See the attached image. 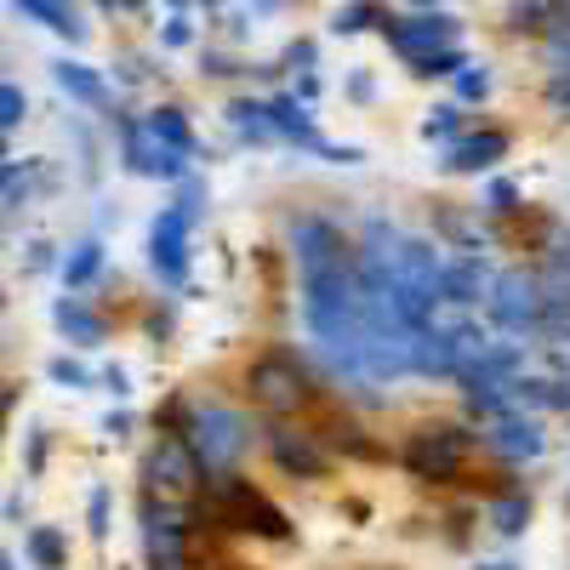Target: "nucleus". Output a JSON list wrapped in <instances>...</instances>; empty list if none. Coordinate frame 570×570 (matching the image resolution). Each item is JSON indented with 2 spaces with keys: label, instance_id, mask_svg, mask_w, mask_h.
Listing matches in <instances>:
<instances>
[{
  "label": "nucleus",
  "instance_id": "obj_17",
  "mask_svg": "<svg viewBox=\"0 0 570 570\" xmlns=\"http://www.w3.org/2000/svg\"><path fill=\"white\" fill-rule=\"evenodd\" d=\"M52 80L63 86V98H75V104H86V109H109V86H104L98 69H86V63H75V58H58V63H52Z\"/></svg>",
  "mask_w": 570,
  "mask_h": 570
},
{
  "label": "nucleus",
  "instance_id": "obj_35",
  "mask_svg": "<svg viewBox=\"0 0 570 570\" xmlns=\"http://www.w3.org/2000/svg\"><path fill=\"white\" fill-rule=\"evenodd\" d=\"M86 513H91V531H98V537H109V491H91Z\"/></svg>",
  "mask_w": 570,
  "mask_h": 570
},
{
  "label": "nucleus",
  "instance_id": "obj_7",
  "mask_svg": "<svg viewBox=\"0 0 570 570\" xmlns=\"http://www.w3.org/2000/svg\"><path fill=\"white\" fill-rule=\"evenodd\" d=\"M252 394H257L263 411L285 416V411H303V405L314 400V376H308L292 354H268V360L252 365Z\"/></svg>",
  "mask_w": 570,
  "mask_h": 570
},
{
  "label": "nucleus",
  "instance_id": "obj_34",
  "mask_svg": "<svg viewBox=\"0 0 570 570\" xmlns=\"http://www.w3.org/2000/svg\"><path fill=\"white\" fill-rule=\"evenodd\" d=\"M548 104H553V115L570 120V69H553L548 75Z\"/></svg>",
  "mask_w": 570,
  "mask_h": 570
},
{
  "label": "nucleus",
  "instance_id": "obj_18",
  "mask_svg": "<svg viewBox=\"0 0 570 570\" xmlns=\"http://www.w3.org/2000/svg\"><path fill=\"white\" fill-rule=\"evenodd\" d=\"M12 7H18L23 18H35L40 29L63 35L69 46H80V40H86V23H80V12L69 7V0H12Z\"/></svg>",
  "mask_w": 570,
  "mask_h": 570
},
{
  "label": "nucleus",
  "instance_id": "obj_30",
  "mask_svg": "<svg viewBox=\"0 0 570 570\" xmlns=\"http://www.w3.org/2000/svg\"><path fill=\"white\" fill-rule=\"evenodd\" d=\"M23 115H29L23 86H18V80H7V86H0V126H7V131H18V126H23Z\"/></svg>",
  "mask_w": 570,
  "mask_h": 570
},
{
  "label": "nucleus",
  "instance_id": "obj_26",
  "mask_svg": "<svg viewBox=\"0 0 570 570\" xmlns=\"http://www.w3.org/2000/svg\"><path fill=\"white\" fill-rule=\"evenodd\" d=\"M456 98H462V104H485V98H491V69H485V63H468V69L456 75Z\"/></svg>",
  "mask_w": 570,
  "mask_h": 570
},
{
  "label": "nucleus",
  "instance_id": "obj_20",
  "mask_svg": "<svg viewBox=\"0 0 570 570\" xmlns=\"http://www.w3.org/2000/svg\"><path fill=\"white\" fill-rule=\"evenodd\" d=\"M485 519H491L497 537H525V525H531V497H525V491H502V497L485 502Z\"/></svg>",
  "mask_w": 570,
  "mask_h": 570
},
{
  "label": "nucleus",
  "instance_id": "obj_29",
  "mask_svg": "<svg viewBox=\"0 0 570 570\" xmlns=\"http://www.w3.org/2000/svg\"><path fill=\"white\" fill-rule=\"evenodd\" d=\"M548 69H570V12L548 23Z\"/></svg>",
  "mask_w": 570,
  "mask_h": 570
},
{
  "label": "nucleus",
  "instance_id": "obj_12",
  "mask_svg": "<svg viewBox=\"0 0 570 570\" xmlns=\"http://www.w3.org/2000/svg\"><path fill=\"white\" fill-rule=\"evenodd\" d=\"M142 553H149L155 570L166 564H183V548H188V519L177 502H155V497H142Z\"/></svg>",
  "mask_w": 570,
  "mask_h": 570
},
{
  "label": "nucleus",
  "instance_id": "obj_43",
  "mask_svg": "<svg viewBox=\"0 0 570 570\" xmlns=\"http://www.w3.org/2000/svg\"><path fill=\"white\" fill-rule=\"evenodd\" d=\"M166 570H183V564H166Z\"/></svg>",
  "mask_w": 570,
  "mask_h": 570
},
{
  "label": "nucleus",
  "instance_id": "obj_11",
  "mask_svg": "<svg viewBox=\"0 0 570 570\" xmlns=\"http://www.w3.org/2000/svg\"><path fill=\"white\" fill-rule=\"evenodd\" d=\"M485 451L497 462H508V468H525V462H537L548 451V428H542L537 411H508V416H497L485 428Z\"/></svg>",
  "mask_w": 570,
  "mask_h": 570
},
{
  "label": "nucleus",
  "instance_id": "obj_24",
  "mask_svg": "<svg viewBox=\"0 0 570 570\" xmlns=\"http://www.w3.org/2000/svg\"><path fill=\"white\" fill-rule=\"evenodd\" d=\"M98 268H104V246H98V240H80V246L63 257V285H69V292H80V285L98 279Z\"/></svg>",
  "mask_w": 570,
  "mask_h": 570
},
{
  "label": "nucleus",
  "instance_id": "obj_39",
  "mask_svg": "<svg viewBox=\"0 0 570 570\" xmlns=\"http://www.w3.org/2000/svg\"><path fill=\"white\" fill-rule=\"evenodd\" d=\"M257 7H263V12H274V7H285V0H257Z\"/></svg>",
  "mask_w": 570,
  "mask_h": 570
},
{
  "label": "nucleus",
  "instance_id": "obj_37",
  "mask_svg": "<svg viewBox=\"0 0 570 570\" xmlns=\"http://www.w3.org/2000/svg\"><path fill=\"white\" fill-rule=\"evenodd\" d=\"M104 383H109V394H126V371L109 365V371H104Z\"/></svg>",
  "mask_w": 570,
  "mask_h": 570
},
{
  "label": "nucleus",
  "instance_id": "obj_28",
  "mask_svg": "<svg viewBox=\"0 0 570 570\" xmlns=\"http://www.w3.org/2000/svg\"><path fill=\"white\" fill-rule=\"evenodd\" d=\"M456 126H462V109H456V104H440L434 115L422 120V137H428V142H451Z\"/></svg>",
  "mask_w": 570,
  "mask_h": 570
},
{
  "label": "nucleus",
  "instance_id": "obj_9",
  "mask_svg": "<svg viewBox=\"0 0 570 570\" xmlns=\"http://www.w3.org/2000/svg\"><path fill=\"white\" fill-rule=\"evenodd\" d=\"M120 126V160L137 177H160V183H183L188 177V155L166 149V142L142 126V120H115Z\"/></svg>",
  "mask_w": 570,
  "mask_h": 570
},
{
  "label": "nucleus",
  "instance_id": "obj_10",
  "mask_svg": "<svg viewBox=\"0 0 570 570\" xmlns=\"http://www.w3.org/2000/svg\"><path fill=\"white\" fill-rule=\"evenodd\" d=\"M149 480H155L160 502H177V497H188V491H206V468H200L195 451H188L183 434H166V440L149 451Z\"/></svg>",
  "mask_w": 570,
  "mask_h": 570
},
{
  "label": "nucleus",
  "instance_id": "obj_44",
  "mask_svg": "<svg viewBox=\"0 0 570 570\" xmlns=\"http://www.w3.org/2000/svg\"><path fill=\"white\" fill-rule=\"evenodd\" d=\"M104 7H115V0H104Z\"/></svg>",
  "mask_w": 570,
  "mask_h": 570
},
{
  "label": "nucleus",
  "instance_id": "obj_14",
  "mask_svg": "<svg viewBox=\"0 0 570 570\" xmlns=\"http://www.w3.org/2000/svg\"><path fill=\"white\" fill-rule=\"evenodd\" d=\"M268 451H274V462H279L285 473H297V480H320V473L331 468L325 445L308 434V428H292V422L268 428Z\"/></svg>",
  "mask_w": 570,
  "mask_h": 570
},
{
  "label": "nucleus",
  "instance_id": "obj_41",
  "mask_svg": "<svg viewBox=\"0 0 570 570\" xmlns=\"http://www.w3.org/2000/svg\"><path fill=\"white\" fill-rule=\"evenodd\" d=\"M0 570H18V559H0Z\"/></svg>",
  "mask_w": 570,
  "mask_h": 570
},
{
  "label": "nucleus",
  "instance_id": "obj_21",
  "mask_svg": "<svg viewBox=\"0 0 570 570\" xmlns=\"http://www.w3.org/2000/svg\"><path fill=\"white\" fill-rule=\"evenodd\" d=\"M142 126H149L160 142H166V149H177V155H188V160H195V149H200V142H195V126H188L183 120V109H149V115H142Z\"/></svg>",
  "mask_w": 570,
  "mask_h": 570
},
{
  "label": "nucleus",
  "instance_id": "obj_4",
  "mask_svg": "<svg viewBox=\"0 0 570 570\" xmlns=\"http://www.w3.org/2000/svg\"><path fill=\"white\" fill-rule=\"evenodd\" d=\"M485 314H491L497 331H508V337H519V343L548 337V279L525 274V268L497 274L491 297H485Z\"/></svg>",
  "mask_w": 570,
  "mask_h": 570
},
{
  "label": "nucleus",
  "instance_id": "obj_3",
  "mask_svg": "<svg viewBox=\"0 0 570 570\" xmlns=\"http://www.w3.org/2000/svg\"><path fill=\"white\" fill-rule=\"evenodd\" d=\"M200 513L223 531H257V537H285V513L252 491V480L240 473H206V491H200Z\"/></svg>",
  "mask_w": 570,
  "mask_h": 570
},
{
  "label": "nucleus",
  "instance_id": "obj_15",
  "mask_svg": "<svg viewBox=\"0 0 570 570\" xmlns=\"http://www.w3.org/2000/svg\"><path fill=\"white\" fill-rule=\"evenodd\" d=\"M445 308H473L480 297H491V268L480 252H468V257H445Z\"/></svg>",
  "mask_w": 570,
  "mask_h": 570
},
{
  "label": "nucleus",
  "instance_id": "obj_19",
  "mask_svg": "<svg viewBox=\"0 0 570 570\" xmlns=\"http://www.w3.org/2000/svg\"><path fill=\"white\" fill-rule=\"evenodd\" d=\"M52 320H58V331L69 343H80V348H91V343H104V320L91 314L80 297H58L52 303Z\"/></svg>",
  "mask_w": 570,
  "mask_h": 570
},
{
  "label": "nucleus",
  "instance_id": "obj_25",
  "mask_svg": "<svg viewBox=\"0 0 570 570\" xmlns=\"http://www.w3.org/2000/svg\"><path fill=\"white\" fill-rule=\"evenodd\" d=\"M376 18H383V12H376L371 0H348V7L331 12V29H337V35H360V29H371Z\"/></svg>",
  "mask_w": 570,
  "mask_h": 570
},
{
  "label": "nucleus",
  "instance_id": "obj_40",
  "mask_svg": "<svg viewBox=\"0 0 570 570\" xmlns=\"http://www.w3.org/2000/svg\"><path fill=\"white\" fill-rule=\"evenodd\" d=\"M115 7H126V12H131V7H142V0H115Z\"/></svg>",
  "mask_w": 570,
  "mask_h": 570
},
{
  "label": "nucleus",
  "instance_id": "obj_2",
  "mask_svg": "<svg viewBox=\"0 0 570 570\" xmlns=\"http://www.w3.org/2000/svg\"><path fill=\"white\" fill-rule=\"evenodd\" d=\"M177 434L188 440V451L200 456L206 473H234V462H240L257 440V428L246 411H234V405H217V400H200V405H188L183 411V428Z\"/></svg>",
  "mask_w": 570,
  "mask_h": 570
},
{
  "label": "nucleus",
  "instance_id": "obj_27",
  "mask_svg": "<svg viewBox=\"0 0 570 570\" xmlns=\"http://www.w3.org/2000/svg\"><path fill=\"white\" fill-rule=\"evenodd\" d=\"M462 69H468V52H462V46H451V52H440V58L416 63V75H422V80H456Z\"/></svg>",
  "mask_w": 570,
  "mask_h": 570
},
{
  "label": "nucleus",
  "instance_id": "obj_16",
  "mask_svg": "<svg viewBox=\"0 0 570 570\" xmlns=\"http://www.w3.org/2000/svg\"><path fill=\"white\" fill-rule=\"evenodd\" d=\"M502 155H508V131H473V137H456L451 149H445V171H451V177L491 171Z\"/></svg>",
  "mask_w": 570,
  "mask_h": 570
},
{
  "label": "nucleus",
  "instance_id": "obj_32",
  "mask_svg": "<svg viewBox=\"0 0 570 570\" xmlns=\"http://www.w3.org/2000/svg\"><path fill=\"white\" fill-rule=\"evenodd\" d=\"M542 18H548L542 0H519V7H508V29H513V35H519V29H548Z\"/></svg>",
  "mask_w": 570,
  "mask_h": 570
},
{
  "label": "nucleus",
  "instance_id": "obj_23",
  "mask_svg": "<svg viewBox=\"0 0 570 570\" xmlns=\"http://www.w3.org/2000/svg\"><path fill=\"white\" fill-rule=\"evenodd\" d=\"M228 126L240 131L246 142H274V120H268V104H252V98L228 104Z\"/></svg>",
  "mask_w": 570,
  "mask_h": 570
},
{
  "label": "nucleus",
  "instance_id": "obj_8",
  "mask_svg": "<svg viewBox=\"0 0 570 570\" xmlns=\"http://www.w3.org/2000/svg\"><path fill=\"white\" fill-rule=\"evenodd\" d=\"M188 234H195V212H188L183 200L160 206V217L149 228V268L160 274V285H183V274H188Z\"/></svg>",
  "mask_w": 570,
  "mask_h": 570
},
{
  "label": "nucleus",
  "instance_id": "obj_42",
  "mask_svg": "<svg viewBox=\"0 0 570 570\" xmlns=\"http://www.w3.org/2000/svg\"><path fill=\"white\" fill-rule=\"evenodd\" d=\"M171 12H183V0H171Z\"/></svg>",
  "mask_w": 570,
  "mask_h": 570
},
{
  "label": "nucleus",
  "instance_id": "obj_38",
  "mask_svg": "<svg viewBox=\"0 0 570 570\" xmlns=\"http://www.w3.org/2000/svg\"><path fill=\"white\" fill-rule=\"evenodd\" d=\"M473 570H519L513 559H485V564H473Z\"/></svg>",
  "mask_w": 570,
  "mask_h": 570
},
{
  "label": "nucleus",
  "instance_id": "obj_31",
  "mask_svg": "<svg viewBox=\"0 0 570 570\" xmlns=\"http://www.w3.org/2000/svg\"><path fill=\"white\" fill-rule=\"evenodd\" d=\"M46 376H52V383H63V389H86V383H91V371H86L80 360H69V354H58L52 365H46Z\"/></svg>",
  "mask_w": 570,
  "mask_h": 570
},
{
  "label": "nucleus",
  "instance_id": "obj_45",
  "mask_svg": "<svg viewBox=\"0 0 570 570\" xmlns=\"http://www.w3.org/2000/svg\"><path fill=\"white\" fill-rule=\"evenodd\" d=\"M422 7H428V0H422Z\"/></svg>",
  "mask_w": 570,
  "mask_h": 570
},
{
  "label": "nucleus",
  "instance_id": "obj_33",
  "mask_svg": "<svg viewBox=\"0 0 570 570\" xmlns=\"http://www.w3.org/2000/svg\"><path fill=\"white\" fill-rule=\"evenodd\" d=\"M485 206H491L497 217H508V212H519V188H513L508 177H497V183L485 188Z\"/></svg>",
  "mask_w": 570,
  "mask_h": 570
},
{
  "label": "nucleus",
  "instance_id": "obj_6",
  "mask_svg": "<svg viewBox=\"0 0 570 570\" xmlns=\"http://www.w3.org/2000/svg\"><path fill=\"white\" fill-rule=\"evenodd\" d=\"M383 35H389V46L416 69V63H428V58H440V52H451V46H462V23L451 18V12H416V18H383Z\"/></svg>",
  "mask_w": 570,
  "mask_h": 570
},
{
  "label": "nucleus",
  "instance_id": "obj_5",
  "mask_svg": "<svg viewBox=\"0 0 570 570\" xmlns=\"http://www.w3.org/2000/svg\"><path fill=\"white\" fill-rule=\"evenodd\" d=\"M473 456V434L456 422H440V428H416V434L405 440V468L416 473V480H456V473L468 468Z\"/></svg>",
  "mask_w": 570,
  "mask_h": 570
},
{
  "label": "nucleus",
  "instance_id": "obj_13",
  "mask_svg": "<svg viewBox=\"0 0 570 570\" xmlns=\"http://www.w3.org/2000/svg\"><path fill=\"white\" fill-rule=\"evenodd\" d=\"M525 348L531 343H519V337H508V343H491L480 360H473L456 383H462V394H473V389H508V383H519L525 376Z\"/></svg>",
  "mask_w": 570,
  "mask_h": 570
},
{
  "label": "nucleus",
  "instance_id": "obj_1",
  "mask_svg": "<svg viewBox=\"0 0 570 570\" xmlns=\"http://www.w3.org/2000/svg\"><path fill=\"white\" fill-rule=\"evenodd\" d=\"M292 257H297V314L308 343L325 354V365L348 389L360 383V337H365V285H360V252L325 217L292 223Z\"/></svg>",
  "mask_w": 570,
  "mask_h": 570
},
{
  "label": "nucleus",
  "instance_id": "obj_36",
  "mask_svg": "<svg viewBox=\"0 0 570 570\" xmlns=\"http://www.w3.org/2000/svg\"><path fill=\"white\" fill-rule=\"evenodd\" d=\"M160 40H166V46H188V40H195V29H188V18H183V12H171V18H166V29H160Z\"/></svg>",
  "mask_w": 570,
  "mask_h": 570
},
{
  "label": "nucleus",
  "instance_id": "obj_22",
  "mask_svg": "<svg viewBox=\"0 0 570 570\" xmlns=\"http://www.w3.org/2000/svg\"><path fill=\"white\" fill-rule=\"evenodd\" d=\"M23 553H29L35 570H63V564H69V542H63L58 525H35V531L23 537Z\"/></svg>",
  "mask_w": 570,
  "mask_h": 570
}]
</instances>
